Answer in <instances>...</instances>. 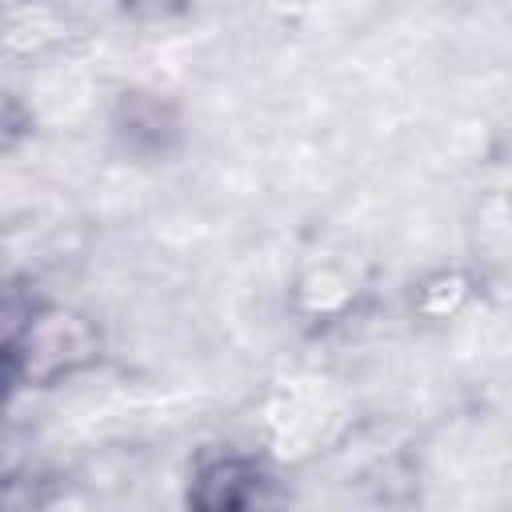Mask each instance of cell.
<instances>
[{
	"instance_id": "obj_5",
	"label": "cell",
	"mask_w": 512,
	"mask_h": 512,
	"mask_svg": "<svg viewBox=\"0 0 512 512\" xmlns=\"http://www.w3.org/2000/svg\"><path fill=\"white\" fill-rule=\"evenodd\" d=\"M480 276L468 264H436L408 284V312L424 324H448L480 300Z\"/></svg>"
},
{
	"instance_id": "obj_2",
	"label": "cell",
	"mask_w": 512,
	"mask_h": 512,
	"mask_svg": "<svg viewBox=\"0 0 512 512\" xmlns=\"http://www.w3.org/2000/svg\"><path fill=\"white\" fill-rule=\"evenodd\" d=\"M108 144L128 164H172L188 148V112L180 96L156 84H120L104 112Z\"/></svg>"
},
{
	"instance_id": "obj_1",
	"label": "cell",
	"mask_w": 512,
	"mask_h": 512,
	"mask_svg": "<svg viewBox=\"0 0 512 512\" xmlns=\"http://www.w3.org/2000/svg\"><path fill=\"white\" fill-rule=\"evenodd\" d=\"M0 360L8 392H56L104 368L108 336L80 304L56 296L16 300L12 292L4 304Z\"/></svg>"
},
{
	"instance_id": "obj_3",
	"label": "cell",
	"mask_w": 512,
	"mask_h": 512,
	"mask_svg": "<svg viewBox=\"0 0 512 512\" xmlns=\"http://www.w3.org/2000/svg\"><path fill=\"white\" fill-rule=\"evenodd\" d=\"M280 500V476L256 452L208 444L184 472V504L192 512H248Z\"/></svg>"
},
{
	"instance_id": "obj_4",
	"label": "cell",
	"mask_w": 512,
	"mask_h": 512,
	"mask_svg": "<svg viewBox=\"0 0 512 512\" xmlns=\"http://www.w3.org/2000/svg\"><path fill=\"white\" fill-rule=\"evenodd\" d=\"M284 304L300 332L328 336L368 308V284L336 256H312L292 272Z\"/></svg>"
}]
</instances>
